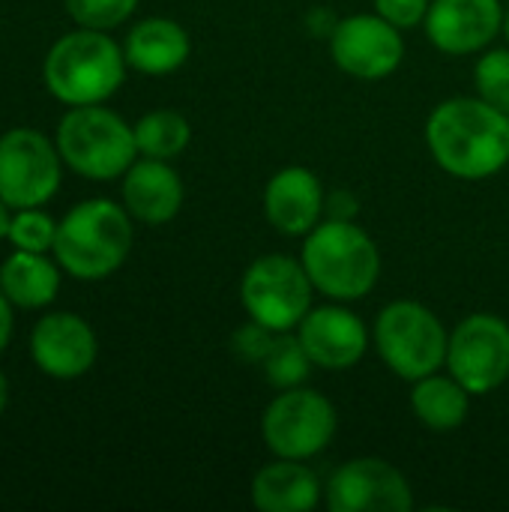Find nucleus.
<instances>
[{"instance_id":"obj_1","label":"nucleus","mask_w":509,"mask_h":512,"mask_svg":"<svg viewBox=\"0 0 509 512\" xmlns=\"http://www.w3.org/2000/svg\"><path fill=\"white\" fill-rule=\"evenodd\" d=\"M426 147L456 180H489L509 165V114L480 96H450L426 117Z\"/></svg>"},{"instance_id":"obj_2","label":"nucleus","mask_w":509,"mask_h":512,"mask_svg":"<svg viewBox=\"0 0 509 512\" xmlns=\"http://www.w3.org/2000/svg\"><path fill=\"white\" fill-rule=\"evenodd\" d=\"M300 261L315 291L336 303L369 297L381 279V249L357 219L324 216L306 237Z\"/></svg>"},{"instance_id":"obj_3","label":"nucleus","mask_w":509,"mask_h":512,"mask_svg":"<svg viewBox=\"0 0 509 512\" xmlns=\"http://www.w3.org/2000/svg\"><path fill=\"white\" fill-rule=\"evenodd\" d=\"M132 216L123 204L108 198H90L75 204L63 222H57L54 258L72 279L99 282L117 273L135 240Z\"/></svg>"},{"instance_id":"obj_4","label":"nucleus","mask_w":509,"mask_h":512,"mask_svg":"<svg viewBox=\"0 0 509 512\" xmlns=\"http://www.w3.org/2000/svg\"><path fill=\"white\" fill-rule=\"evenodd\" d=\"M126 54L105 33L78 27L60 36L45 54V84L63 105H102L126 81Z\"/></svg>"},{"instance_id":"obj_5","label":"nucleus","mask_w":509,"mask_h":512,"mask_svg":"<svg viewBox=\"0 0 509 512\" xmlns=\"http://www.w3.org/2000/svg\"><path fill=\"white\" fill-rule=\"evenodd\" d=\"M450 330L420 300H390L372 324V348L381 363L402 381L414 384L447 363Z\"/></svg>"},{"instance_id":"obj_6","label":"nucleus","mask_w":509,"mask_h":512,"mask_svg":"<svg viewBox=\"0 0 509 512\" xmlns=\"http://www.w3.org/2000/svg\"><path fill=\"white\" fill-rule=\"evenodd\" d=\"M63 165L87 180H114L138 159L135 129L111 108L75 105L57 123L54 138Z\"/></svg>"},{"instance_id":"obj_7","label":"nucleus","mask_w":509,"mask_h":512,"mask_svg":"<svg viewBox=\"0 0 509 512\" xmlns=\"http://www.w3.org/2000/svg\"><path fill=\"white\" fill-rule=\"evenodd\" d=\"M315 285L300 258L270 252L255 258L240 279V306L246 318L270 333H291L315 306Z\"/></svg>"},{"instance_id":"obj_8","label":"nucleus","mask_w":509,"mask_h":512,"mask_svg":"<svg viewBox=\"0 0 509 512\" xmlns=\"http://www.w3.org/2000/svg\"><path fill=\"white\" fill-rule=\"evenodd\" d=\"M336 432V405L306 384L279 390L261 414V441L276 459L309 462L336 441Z\"/></svg>"},{"instance_id":"obj_9","label":"nucleus","mask_w":509,"mask_h":512,"mask_svg":"<svg viewBox=\"0 0 509 512\" xmlns=\"http://www.w3.org/2000/svg\"><path fill=\"white\" fill-rule=\"evenodd\" d=\"M444 369L471 393L489 396L509 381V321L495 312H471L447 342Z\"/></svg>"},{"instance_id":"obj_10","label":"nucleus","mask_w":509,"mask_h":512,"mask_svg":"<svg viewBox=\"0 0 509 512\" xmlns=\"http://www.w3.org/2000/svg\"><path fill=\"white\" fill-rule=\"evenodd\" d=\"M63 159L57 144L30 126L0 135V201L12 210L42 207L60 189Z\"/></svg>"},{"instance_id":"obj_11","label":"nucleus","mask_w":509,"mask_h":512,"mask_svg":"<svg viewBox=\"0 0 509 512\" xmlns=\"http://www.w3.org/2000/svg\"><path fill=\"white\" fill-rule=\"evenodd\" d=\"M330 60L357 81H384L405 60V36L387 18L372 12H354L336 21L327 36Z\"/></svg>"},{"instance_id":"obj_12","label":"nucleus","mask_w":509,"mask_h":512,"mask_svg":"<svg viewBox=\"0 0 509 512\" xmlns=\"http://www.w3.org/2000/svg\"><path fill=\"white\" fill-rule=\"evenodd\" d=\"M324 507L330 512H408L414 510V489L393 462L357 456L342 462L324 483Z\"/></svg>"},{"instance_id":"obj_13","label":"nucleus","mask_w":509,"mask_h":512,"mask_svg":"<svg viewBox=\"0 0 509 512\" xmlns=\"http://www.w3.org/2000/svg\"><path fill=\"white\" fill-rule=\"evenodd\" d=\"M504 0H432L423 33L447 57H471L504 33Z\"/></svg>"},{"instance_id":"obj_14","label":"nucleus","mask_w":509,"mask_h":512,"mask_svg":"<svg viewBox=\"0 0 509 512\" xmlns=\"http://www.w3.org/2000/svg\"><path fill=\"white\" fill-rule=\"evenodd\" d=\"M297 336L315 369L324 372H348L372 348V330L366 327V321L351 309V303L336 300L312 306L300 321Z\"/></svg>"},{"instance_id":"obj_15","label":"nucleus","mask_w":509,"mask_h":512,"mask_svg":"<svg viewBox=\"0 0 509 512\" xmlns=\"http://www.w3.org/2000/svg\"><path fill=\"white\" fill-rule=\"evenodd\" d=\"M99 342L93 327L75 312H51L30 333L33 363L57 381H75L96 363Z\"/></svg>"},{"instance_id":"obj_16","label":"nucleus","mask_w":509,"mask_h":512,"mask_svg":"<svg viewBox=\"0 0 509 512\" xmlns=\"http://www.w3.org/2000/svg\"><path fill=\"white\" fill-rule=\"evenodd\" d=\"M264 216L282 237H306L327 216L321 177L306 165L279 168L264 186Z\"/></svg>"},{"instance_id":"obj_17","label":"nucleus","mask_w":509,"mask_h":512,"mask_svg":"<svg viewBox=\"0 0 509 512\" xmlns=\"http://www.w3.org/2000/svg\"><path fill=\"white\" fill-rule=\"evenodd\" d=\"M183 180L165 159H135L123 174V207L141 225H168L183 210Z\"/></svg>"},{"instance_id":"obj_18","label":"nucleus","mask_w":509,"mask_h":512,"mask_svg":"<svg viewBox=\"0 0 509 512\" xmlns=\"http://www.w3.org/2000/svg\"><path fill=\"white\" fill-rule=\"evenodd\" d=\"M249 498L258 512H309L324 501V483L306 462L273 456L255 471Z\"/></svg>"},{"instance_id":"obj_19","label":"nucleus","mask_w":509,"mask_h":512,"mask_svg":"<svg viewBox=\"0 0 509 512\" xmlns=\"http://www.w3.org/2000/svg\"><path fill=\"white\" fill-rule=\"evenodd\" d=\"M123 54L129 69L141 75H171L189 60L192 39L174 18L150 15L126 33Z\"/></svg>"},{"instance_id":"obj_20","label":"nucleus","mask_w":509,"mask_h":512,"mask_svg":"<svg viewBox=\"0 0 509 512\" xmlns=\"http://www.w3.org/2000/svg\"><path fill=\"white\" fill-rule=\"evenodd\" d=\"M471 393L450 375L432 372L411 384V411L429 432H456L471 414Z\"/></svg>"},{"instance_id":"obj_21","label":"nucleus","mask_w":509,"mask_h":512,"mask_svg":"<svg viewBox=\"0 0 509 512\" xmlns=\"http://www.w3.org/2000/svg\"><path fill=\"white\" fill-rule=\"evenodd\" d=\"M0 291L18 309H42L60 291V270L42 252L15 249L0 267Z\"/></svg>"},{"instance_id":"obj_22","label":"nucleus","mask_w":509,"mask_h":512,"mask_svg":"<svg viewBox=\"0 0 509 512\" xmlns=\"http://www.w3.org/2000/svg\"><path fill=\"white\" fill-rule=\"evenodd\" d=\"M132 129H135L138 156H147V159H165V162H171L192 141L189 120L180 111H171V108L147 111Z\"/></svg>"},{"instance_id":"obj_23","label":"nucleus","mask_w":509,"mask_h":512,"mask_svg":"<svg viewBox=\"0 0 509 512\" xmlns=\"http://www.w3.org/2000/svg\"><path fill=\"white\" fill-rule=\"evenodd\" d=\"M261 375L267 378V384L273 390H291V387H303L315 369L312 357L306 354L297 330L291 333H276L273 345L267 351V357L261 360Z\"/></svg>"},{"instance_id":"obj_24","label":"nucleus","mask_w":509,"mask_h":512,"mask_svg":"<svg viewBox=\"0 0 509 512\" xmlns=\"http://www.w3.org/2000/svg\"><path fill=\"white\" fill-rule=\"evenodd\" d=\"M474 90L480 99L509 114V45L486 48L474 63Z\"/></svg>"},{"instance_id":"obj_25","label":"nucleus","mask_w":509,"mask_h":512,"mask_svg":"<svg viewBox=\"0 0 509 512\" xmlns=\"http://www.w3.org/2000/svg\"><path fill=\"white\" fill-rule=\"evenodd\" d=\"M9 240L15 249H24V252H48L54 249V240H57V222L42 213L39 207H24V210H15L12 216V225H9Z\"/></svg>"},{"instance_id":"obj_26","label":"nucleus","mask_w":509,"mask_h":512,"mask_svg":"<svg viewBox=\"0 0 509 512\" xmlns=\"http://www.w3.org/2000/svg\"><path fill=\"white\" fill-rule=\"evenodd\" d=\"M63 6L78 27L114 30L132 18V12L138 9V0H63Z\"/></svg>"},{"instance_id":"obj_27","label":"nucleus","mask_w":509,"mask_h":512,"mask_svg":"<svg viewBox=\"0 0 509 512\" xmlns=\"http://www.w3.org/2000/svg\"><path fill=\"white\" fill-rule=\"evenodd\" d=\"M273 336L267 327L255 324L252 318L246 324H240L234 333H231V354L240 360V363H249V366H261V360L267 357L270 345H273Z\"/></svg>"},{"instance_id":"obj_28","label":"nucleus","mask_w":509,"mask_h":512,"mask_svg":"<svg viewBox=\"0 0 509 512\" xmlns=\"http://www.w3.org/2000/svg\"><path fill=\"white\" fill-rule=\"evenodd\" d=\"M429 6L432 0H372V9L381 18H387L393 27H399L402 33L411 27H423Z\"/></svg>"},{"instance_id":"obj_29","label":"nucleus","mask_w":509,"mask_h":512,"mask_svg":"<svg viewBox=\"0 0 509 512\" xmlns=\"http://www.w3.org/2000/svg\"><path fill=\"white\" fill-rule=\"evenodd\" d=\"M357 210H360V204H357L354 192L336 189V192L327 195V216H333V219H357Z\"/></svg>"},{"instance_id":"obj_30","label":"nucleus","mask_w":509,"mask_h":512,"mask_svg":"<svg viewBox=\"0 0 509 512\" xmlns=\"http://www.w3.org/2000/svg\"><path fill=\"white\" fill-rule=\"evenodd\" d=\"M9 339H12V303H9V297L0 291V354L6 351Z\"/></svg>"},{"instance_id":"obj_31","label":"nucleus","mask_w":509,"mask_h":512,"mask_svg":"<svg viewBox=\"0 0 509 512\" xmlns=\"http://www.w3.org/2000/svg\"><path fill=\"white\" fill-rule=\"evenodd\" d=\"M12 207L6 204V201H0V240H6L9 237V225H12V213H9Z\"/></svg>"},{"instance_id":"obj_32","label":"nucleus","mask_w":509,"mask_h":512,"mask_svg":"<svg viewBox=\"0 0 509 512\" xmlns=\"http://www.w3.org/2000/svg\"><path fill=\"white\" fill-rule=\"evenodd\" d=\"M6 405H9V381H6V375L0 372V417H3V411H6Z\"/></svg>"},{"instance_id":"obj_33","label":"nucleus","mask_w":509,"mask_h":512,"mask_svg":"<svg viewBox=\"0 0 509 512\" xmlns=\"http://www.w3.org/2000/svg\"><path fill=\"white\" fill-rule=\"evenodd\" d=\"M504 36H507V45H509V3H507V15H504Z\"/></svg>"}]
</instances>
